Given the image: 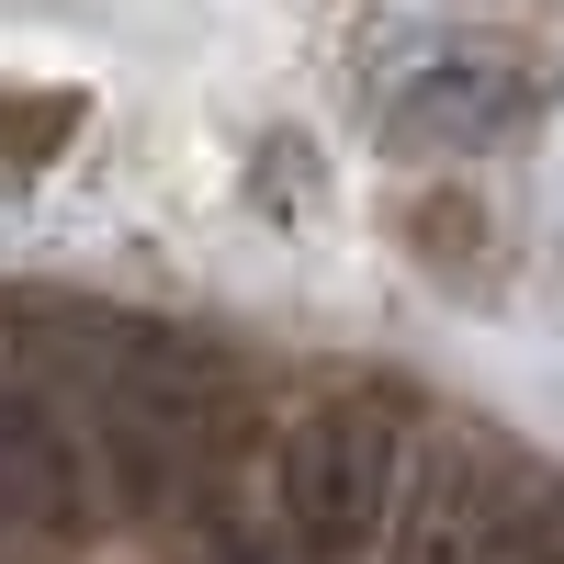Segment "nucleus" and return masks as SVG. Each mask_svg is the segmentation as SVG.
I'll return each mask as SVG.
<instances>
[{
	"mask_svg": "<svg viewBox=\"0 0 564 564\" xmlns=\"http://www.w3.org/2000/svg\"><path fill=\"white\" fill-rule=\"evenodd\" d=\"M395 508H406V430L372 395H327L282 430L271 463V520L294 564H361L395 542Z\"/></svg>",
	"mask_w": 564,
	"mask_h": 564,
	"instance_id": "obj_1",
	"label": "nucleus"
},
{
	"mask_svg": "<svg viewBox=\"0 0 564 564\" xmlns=\"http://www.w3.org/2000/svg\"><path fill=\"white\" fill-rule=\"evenodd\" d=\"M531 113V68L508 57V45H475V34H452L430 45L417 68H395L384 90V135L417 159H463V148H486V135H508Z\"/></svg>",
	"mask_w": 564,
	"mask_h": 564,
	"instance_id": "obj_2",
	"label": "nucleus"
},
{
	"mask_svg": "<svg viewBox=\"0 0 564 564\" xmlns=\"http://www.w3.org/2000/svg\"><path fill=\"white\" fill-rule=\"evenodd\" d=\"M68 508H79V430L23 361H0V520L57 531Z\"/></svg>",
	"mask_w": 564,
	"mask_h": 564,
	"instance_id": "obj_3",
	"label": "nucleus"
}]
</instances>
